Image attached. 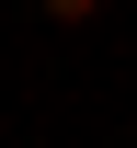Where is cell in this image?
Returning <instances> with one entry per match:
<instances>
[{
	"label": "cell",
	"mask_w": 137,
	"mask_h": 148,
	"mask_svg": "<svg viewBox=\"0 0 137 148\" xmlns=\"http://www.w3.org/2000/svg\"><path fill=\"white\" fill-rule=\"evenodd\" d=\"M92 12H103V0H46V23H92Z\"/></svg>",
	"instance_id": "cell-1"
}]
</instances>
